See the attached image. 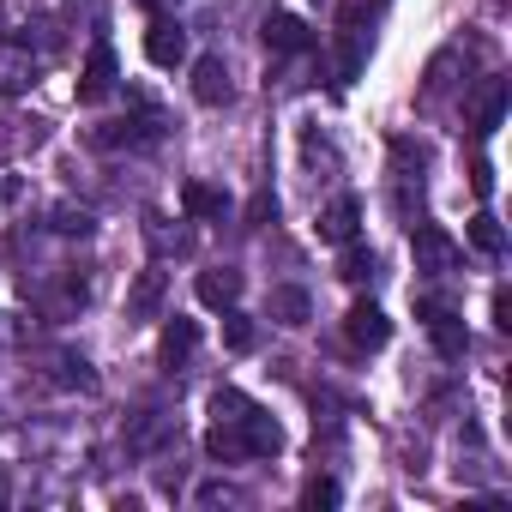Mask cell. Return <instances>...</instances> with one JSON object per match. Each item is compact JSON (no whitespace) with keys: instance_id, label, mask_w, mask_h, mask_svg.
Instances as JSON below:
<instances>
[{"instance_id":"obj_1","label":"cell","mask_w":512,"mask_h":512,"mask_svg":"<svg viewBox=\"0 0 512 512\" xmlns=\"http://www.w3.org/2000/svg\"><path fill=\"white\" fill-rule=\"evenodd\" d=\"M410 247H416V272H452L458 266V241L440 223H416Z\"/></svg>"},{"instance_id":"obj_2","label":"cell","mask_w":512,"mask_h":512,"mask_svg":"<svg viewBox=\"0 0 512 512\" xmlns=\"http://www.w3.org/2000/svg\"><path fill=\"white\" fill-rule=\"evenodd\" d=\"M344 338H350L356 350H386V338H392V320H386L374 302H350V314H344Z\"/></svg>"},{"instance_id":"obj_3","label":"cell","mask_w":512,"mask_h":512,"mask_svg":"<svg viewBox=\"0 0 512 512\" xmlns=\"http://www.w3.org/2000/svg\"><path fill=\"white\" fill-rule=\"evenodd\" d=\"M260 37H266L272 55H302V49H314V31H308V19H296V13H272V19L260 25Z\"/></svg>"},{"instance_id":"obj_4","label":"cell","mask_w":512,"mask_h":512,"mask_svg":"<svg viewBox=\"0 0 512 512\" xmlns=\"http://www.w3.org/2000/svg\"><path fill=\"white\" fill-rule=\"evenodd\" d=\"M145 61H151V67H181V61H187V31H181L175 19H151V31H145Z\"/></svg>"},{"instance_id":"obj_5","label":"cell","mask_w":512,"mask_h":512,"mask_svg":"<svg viewBox=\"0 0 512 512\" xmlns=\"http://www.w3.org/2000/svg\"><path fill=\"white\" fill-rule=\"evenodd\" d=\"M422 326H428V338H434V350H440V356H464L470 332H464V320H458L452 308H440V302H422Z\"/></svg>"},{"instance_id":"obj_6","label":"cell","mask_w":512,"mask_h":512,"mask_svg":"<svg viewBox=\"0 0 512 512\" xmlns=\"http://www.w3.org/2000/svg\"><path fill=\"white\" fill-rule=\"evenodd\" d=\"M235 428H241V452H247V458H272V452L284 446V428H278V422H272L260 404H253V410H247Z\"/></svg>"},{"instance_id":"obj_7","label":"cell","mask_w":512,"mask_h":512,"mask_svg":"<svg viewBox=\"0 0 512 512\" xmlns=\"http://www.w3.org/2000/svg\"><path fill=\"white\" fill-rule=\"evenodd\" d=\"M109 91H115V49L97 43L91 61H85V73H79V103H103Z\"/></svg>"},{"instance_id":"obj_8","label":"cell","mask_w":512,"mask_h":512,"mask_svg":"<svg viewBox=\"0 0 512 512\" xmlns=\"http://www.w3.org/2000/svg\"><path fill=\"white\" fill-rule=\"evenodd\" d=\"M193 97H199L205 109H223V103H229V67H223L217 55L193 61Z\"/></svg>"},{"instance_id":"obj_9","label":"cell","mask_w":512,"mask_h":512,"mask_svg":"<svg viewBox=\"0 0 512 512\" xmlns=\"http://www.w3.org/2000/svg\"><path fill=\"white\" fill-rule=\"evenodd\" d=\"M199 302L205 308H235V296H241V272L235 266H217V272H199Z\"/></svg>"},{"instance_id":"obj_10","label":"cell","mask_w":512,"mask_h":512,"mask_svg":"<svg viewBox=\"0 0 512 512\" xmlns=\"http://www.w3.org/2000/svg\"><path fill=\"white\" fill-rule=\"evenodd\" d=\"M506 79H488L482 85V97H476V133L488 139V133H500V121H506Z\"/></svg>"},{"instance_id":"obj_11","label":"cell","mask_w":512,"mask_h":512,"mask_svg":"<svg viewBox=\"0 0 512 512\" xmlns=\"http://www.w3.org/2000/svg\"><path fill=\"white\" fill-rule=\"evenodd\" d=\"M356 223H362V205H356V199H338V205L320 217V241L344 247V241H356Z\"/></svg>"},{"instance_id":"obj_12","label":"cell","mask_w":512,"mask_h":512,"mask_svg":"<svg viewBox=\"0 0 512 512\" xmlns=\"http://www.w3.org/2000/svg\"><path fill=\"white\" fill-rule=\"evenodd\" d=\"M181 211H187V217H223L229 199H223L211 181H187V187H181Z\"/></svg>"},{"instance_id":"obj_13","label":"cell","mask_w":512,"mask_h":512,"mask_svg":"<svg viewBox=\"0 0 512 512\" xmlns=\"http://www.w3.org/2000/svg\"><path fill=\"white\" fill-rule=\"evenodd\" d=\"M193 350H199V326H193V320H181V314H175V320H169V326H163V362H187V356H193Z\"/></svg>"},{"instance_id":"obj_14","label":"cell","mask_w":512,"mask_h":512,"mask_svg":"<svg viewBox=\"0 0 512 512\" xmlns=\"http://www.w3.org/2000/svg\"><path fill=\"white\" fill-rule=\"evenodd\" d=\"M272 314H278L284 326H308V314H314V302H308V290H296V284H284V290H272Z\"/></svg>"},{"instance_id":"obj_15","label":"cell","mask_w":512,"mask_h":512,"mask_svg":"<svg viewBox=\"0 0 512 512\" xmlns=\"http://www.w3.org/2000/svg\"><path fill=\"white\" fill-rule=\"evenodd\" d=\"M470 247H476V253H500V247H506V229H500L494 211H476V217H470Z\"/></svg>"},{"instance_id":"obj_16","label":"cell","mask_w":512,"mask_h":512,"mask_svg":"<svg viewBox=\"0 0 512 512\" xmlns=\"http://www.w3.org/2000/svg\"><path fill=\"white\" fill-rule=\"evenodd\" d=\"M157 302H163V272H145V278H139V290H133V320H151V314H157Z\"/></svg>"},{"instance_id":"obj_17","label":"cell","mask_w":512,"mask_h":512,"mask_svg":"<svg viewBox=\"0 0 512 512\" xmlns=\"http://www.w3.org/2000/svg\"><path fill=\"white\" fill-rule=\"evenodd\" d=\"M368 272H374V253H368V247H356V241H344V260H338V278H344V284H362Z\"/></svg>"},{"instance_id":"obj_18","label":"cell","mask_w":512,"mask_h":512,"mask_svg":"<svg viewBox=\"0 0 512 512\" xmlns=\"http://www.w3.org/2000/svg\"><path fill=\"white\" fill-rule=\"evenodd\" d=\"M223 344H229L235 356H241V350H253V320L229 308V314H223Z\"/></svg>"},{"instance_id":"obj_19","label":"cell","mask_w":512,"mask_h":512,"mask_svg":"<svg viewBox=\"0 0 512 512\" xmlns=\"http://www.w3.org/2000/svg\"><path fill=\"white\" fill-rule=\"evenodd\" d=\"M302 506H308V512H326V506H338V482H332V476H314V482L302 488Z\"/></svg>"},{"instance_id":"obj_20","label":"cell","mask_w":512,"mask_h":512,"mask_svg":"<svg viewBox=\"0 0 512 512\" xmlns=\"http://www.w3.org/2000/svg\"><path fill=\"white\" fill-rule=\"evenodd\" d=\"M247 410H253V404H247L241 392H217V398H211V416H217V422H241Z\"/></svg>"},{"instance_id":"obj_21","label":"cell","mask_w":512,"mask_h":512,"mask_svg":"<svg viewBox=\"0 0 512 512\" xmlns=\"http://www.w3.org/2000/svg\"><path fill=\"white\" fill-rule=\"evenodd\" d=\"M272 217H278V199H272V193H253V199H247V229H260V223H272Z\"/></svg>"},{"instance_id":"obj_22","label":"cell","mask_w":512,"mask_h":512,"mask_svg":"<svg viewBox=\"0 0 512 512\" xmlns=\"http://www.w3.org/2000/svg\"><path fill=\"white\" fill-rule=\"evenodd\" d=\"M470 193H476V199H488V193H494V163H488V157H476V163H470Z\"/></svg>"},{"instance_id":"obj_23","label":"cell","mask_w":512,"mask_h":512,"mask_svg":"<svg viewBox=\"0 0 512 512\" xmlns=\"http://www.w3.org/2000/svg\"><path fill=\"white\" fill-rule=\"evenodd\" d=\"M494 326H500V332H512V296H506V284L494 290Z\"/></svg>"}]
</instances>
